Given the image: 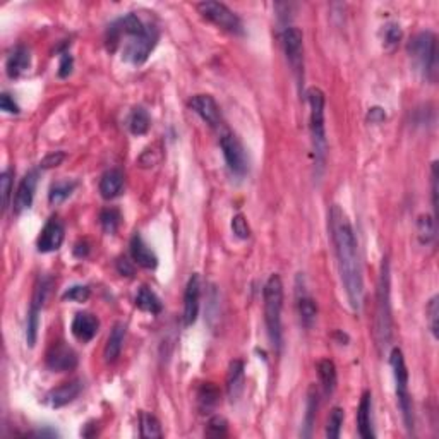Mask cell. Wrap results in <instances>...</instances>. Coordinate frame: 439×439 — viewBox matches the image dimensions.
I'll use <instances>...</instances> for the list:
<instances>
[{"label": "cell", "mask_w": 439, "mask_h": 439, "mask_svg": "<svg viewBox=\"0 0 439 439\" xmlns=\"http://www.w3.org/2000/svg\"><path fill=\"white\" fill-rule=\"evenodd\" d=\"M199 300H201V278L198 273L189 278L184 292V324L192 326L199 314Z\"/></svg>", "instance_id": "cell-14"}, {"label": "cell", "mask_w": 439, "mask_h": 439, "mask_svg": "<svg viewBox=\"0 0 439 439\" xmlns=\"http://www.w3.org/2000/svg\"><path fill=\"white\" fill-rule=\"evenodd\" d=\"M408 54L414 58L422 78L436 81L438 74V40L432 31H422L415 34L408 43Z\"/></svg>", "instance_id": "cell-6"}, {"label": "cell", "mask_w": 439, "mask_h": 439, "mask_svg": "<svg viewBox=\"0 0 439 439\" xmlns=\"http://www.w3.org/2000/svg\"><path fill=\"white\" fill-rule=\"evenodd\" d=\"M384 119H386V112H384L381 106H372V108H369V112H367V120H369L370 123H381Z\"/></svg>", "instance_id": "cell-47"}, {"label": "cell", "mask_w": 439, "mask_h": 439, "mask_svg": "<svg viewBox=\"0 0 439 439\" xmlns=\"http://www.w3.org/2000/svg\"><path fill=\"white\" fill-rule=\"evenodd\" d=\"M343 418H345V414H343V410L340 407H335L331 412H329L328 424H326V436H328L329 439L340 438Z\"/></svg>", "instance_id": "cell-34"}, {"label": "cell", "mask_w": 439, "mask_h": 439, "mask_svg": "<svg viewBox=\"0 0 439 439\" xmlns=\"http://www.w3.org/2000/svg\"><path fill=\"white\" fill-rule=\"evenodd\" d=\"M264 322H266L268 338L273 348L278 352L283 343V331H281V309H283V283L278 274H271L264 285Z\"/></svg>", "instance_id": "cell-3"}, {"label": "cell", "mask_w": 439, "mask_h": 439, "mask_svg": "<svg viewBox=\"0 0 439 439\" xmlns=\"http://www.w3.org/2000/svg\"><path fill=\"white\" fill-rule=\"evenodd\" d=\"M98 328H99L98 318L89 314V312H78V314L74 316V319H72V324H71L72 335L82 343L91 342V340L96 336V333H98Z\"/></svg>", "instance_id": "cell-18"}, {"label": "cell", "mask_w": 439, "mask_h": 439, "mask_svg": "<svg viewBox=\"0 0 439 439\" xmlns=\"http://www.w3.org/2000/svg\"><path fill=\"white\" fill-rule=\"evenodd\" d=\"M136 305L137 309H141V311L144 312H150V314H160L161 309H163L160 297H158L150 287H146V285H143V287L139 288V292H137Z\"/></svg>", "instance_id": "cell-27"}, {"label": "cell", "mask_w": 439, "mask_h": 439, "mask_svg": "<svg viewBox=\"0 0 439 439\" xmlns=\"http://www.w3.org/2000/svg\"><path fill=\"white\" fill-rule=\"evenodd\" d=\"M74 254L78 257H86L89 254V244L88 242H78L74 247Z\"/></svg>", "instance_id": "cell-48"}, {"label": "cell", "mask_w": 439, "mask_h": 439, "mask_svg": "<svg viewBox=\"0 0 439 439\" xmlns=\"http://www.w3.org/2000/svg\"><path fill=\"white\" fill-rule=\"evenodd\" d=\"M189 108L198 113L209 127L218 129L222 127V113H220L218 103L209 95H194L189 99Z\"/></svg>", "instance_id": "cell-12"}, {"label": "cell", "mask_w": 439, "mask_h": 439, "mask_svg": "<svg viewBox=\"0 0 439 439\" xmlns=\"http://www.w3.org/2000/svg\"><path fill=\"white\" fill-rule=\"evenodd\" d=\"M130 257L136 264H139L141 268H146V270H154L158 266V257L156 254L151 250V247L144 242L143 237L139 233H134V237L130 239Z\"/></svg>", "instance_id": "cell-20"}, {"label": "cell", "mask_w": 439, "mask_h": 439, "mask_svg": "<svg viewBox=\"0 0 439 439\" xmlns=\"http://www.w3.org/2000/svg\"><path fill=\"white\" fill-rule=\"evenodd\" d=\"M0 108L7 113H19V105L16 103V99L9 95V93H2L0 96Z\"/></svg>", "instance_id": "cell-43"}, {"label": "cell", "mask_w": 439, "mask_h": 439, "mask_svg": "<svg viewBox=\"0 0 439 439\" xmlns=\"http://www.w3.org/2000/svg\"><path fill=\"white\" fill-rule=\"evenodd\" d=\"M425 314H427V324H429V329H431L432 336L434 338H438V319H439V297L438 295H434V297L429 300L427 307H425Z\"/></svg>", "instance_id": "cell-35"}, {"label": "cell", "mask_w": 439, "mask_h": 439, "mask_svg": "<svg viewBox=\"0 0 439 439\" xmlns=\"http://www.w3.org/2000/svg\"><path fill=\"white\" fill-rule=\"evenodd\" d=\"M91 295V290L84 285H74V287L67 288V290L62 294V298L64 300H71V302H86Z\"/></svg>", "instance_id": "cell-38"}, {"label": "cell", "mask_w": 439, "mask_h": 439, "mask_svg": "<svg viewBox=\"0 0 439 439\" xmlns=\"http://www.w3.org/2000/svg\"><path fill=\"white\" fill-rule=\"evenodd\" d=\"M401 40V27L398 24L390 23L383 27V45L388 50H393Z\"/></svg>", "instance_id": "cell-36"}, {"label": "cell", "mask_w": 439, "mask_h": 439, "mask_svg": "<svg viewBox=\"0 0 439 439\" xmlns=\"http://www.w3.org/2000/svg\"><path fill=\"white\" fill-rule=\"evenodd\" d=\"M377 302H376V342L379 348L388 346L391 340V302H390V263L388 257L383 259L381 266L379 283H377Z\"/></svg>", "instance_id": "cell-5"}, {"label": "cell", "mask_w": 439, "mask_h": 439, "mask_svg": "<svg viewBox=\"0 0 439 439\" xmlns=\"http://www.w3.org/2000/svg\"><path fill=\"white\" fill-rule=\"evenodd\" d=\"M139 429H141V438L144 439H156L163 436L160 420H158L153 414H147V412H141Z\"/></svg>", "instance_id": "cell-30"}, {"label": "cell", "mask_w": 439, "mask_h": 439, "mask_svg": "<svg viewBox=\"0 0 439 439\" xmlns=\"http://www.w3.org/2000/svg\"><path fill=\"white\" fill-rule=\"evenodd\" d=\"M74 189H75V182H69V180L57 182V184L51 185L48 199H50L51 204H58V202L65 201V199L72 194Z\"/></svg>", "instance_id": "cell-33"}, {"label": "cell", "mask_w": 439, "mask_h": 439, "mask_svg": "<svg viewBox=\"0 0 439 439\" xmlns=\"http://www.w3.org/2000/svg\"><path fill=\"white\" fill-rule=\"evenodd\" d=\"M126 324L123 322H117L110 331L108 340H106L105 350H103V357H105L106 364H113L120 357L122 352L123 340H126Z\"/></svg>", "instance_id": "cell-24"}, {"label": "cell", "mask_w": 439, "mask_h": 439, "mask_svg": "<svg viewBox=\"0 0 439 439\" xmlns=\"http://www.w3.org/2000/svg\"><path fill=\"white\" fill-rule=\"evenodd\" d=\"M281 43H283L285 55H287L292 71L297 74L298 81H302V72H304V34L298 27L290 26L281 33Z\"/></svg>", "instance_id": "cell-10"}, {"label": "cell", "mask_w": 439, "mask_h": 439, "mask_svg": "<svg viewBox=\"0 0 439 439\" xmlns=\"http://www.w3.org/2000/svg\"><path fill=\"white\" fill-rule=\"evenodd\" d=\"M318 376L321 381V386L324 390L326 396L336 390V383H338V374H336V366L333 360L322 359L318 362Z\"/></svg>", "instance_id": "cell-26"}, {"label": "cell", "mask_w": 439, "mask_h": 439, "mask_svg": "<svg viewBox=\"0 0 439 439\" xmlns=\"http://www.w3.org/2000/svg\"><path fill=\"white\" fill-rule=\"evenodd\" d=\"M36 184L38 174L34 170L24 175L23 180L19 182L16 191V198H14V213H16V215H21L23 211L31 208L34 199V191H36Z\"/></svg>", "instance_id": "cell-17"}, {"label": "cell", "mask_w": 439, "mask_h": 439, "mask_svg": "<svg viewBox=\"0 0 439 439\" xmlns=\"http://www.w3.org/2000/svg\"><path fill=\"white\" fill-rule=\"evenodd\" d=\"M81 391H82V381L72 379L48 391L47 396H45V401H47V405H50L51 408H60V407H65V405H69L71 401H74L75 398L79 396Z\"/></svg>", "instance_id": "cell-16"}, {"label": "cell", "mask_w": 439, "mask_h": 439, "mask_svg": "<svg viewBox=\"0 0 439 439\" xmlns=\"http://www.w3.org/2000/svg\"><path fill=\"white\" fill-rule=\"evenodd\" d=\"M244 388V362L242 360H233L228 367L226 374V391H228L230 400H237L242 393Z\"/></svg>", "instance_id": "cell-25"}, {"label": "cell", "mask_w": 439, "mask_h": 439, "mask_svg": "<svg viewBox=\"0 0 439 439\" xmlns=\"http://www.w3.org/2000/svg\"><path fill=\"white\" fill-rule=\"evenodd\" d=\"M0 185H2V209L7 211L10 206V187H12V178H10V171L5 170L0 177Z\"/></svg>", "instance_id": "cell-40"}, {"label": "cell", "mask_w": 439, "mask_h": 439, "mask_svg": "<svg viewBox=\"0 0 439 439\" xmlns=\"http://www.w3.org/2000/svg\"><path fill=\"white\" fill-rule=\"evenodd\" d=\"M64 235L65 230L60 220L50 218L45 223L43 230L38 237V250L40 252H54V250L60 249L62 242H64Z\"/></svg>", "instance_id": "cell-15"}, {"label": "cell", "mask_w": 439, "mask_h": 439, "mask_svg": "<svg viewBox=\"0 0 439 439\" xmlns=\"http://www.w3.org/2000/svg\"><path fill=\"white\" fill-rule=\"evenodd\" d=\"M226 431H228V422L222 415H215L208 420L206 436H209V438H222V436H226Z\"/></svg>", "instance_id": "cell-37"}, {"label": "cell", "mask_w": 439, "mask_h": 439, "mask_svg": "<svg viewBox=\"0 0 439 439\" xmlns=\"http://www.w3.org/2000/svg\"><path fill=\"white\" fill-rule=\"evenodd\" d=\"M151 127V117L147 110L143 106H136L129 115V129L134 136H143L150 130Z\"/></svg>", "instance_id": "cell-28"}, {"label": "cell", "mask_w": 439, "mask_h": 439, "mask_svg": "<svg viewBox=\"0 0 439 439\" xmlns=\"http://www.w3.org/2000/svg\"><path fill=\"white\" fill-rule=\"evenodd\" d=\"M329 230H331L340 278H342L346 298L353 312H360L364 304V280L362 270H360L359 246H357L352 223L338 204L331 206L329 211Z\"/></svg>", "instance_id": "cell-1"}, {"label": "cell", "mask_w": 439, "mask_h": 439, "mask_svg": "<svg viewBox=\"0 0 439 439\" xmlns=\"http://www.w3.org/2000/svg\"><path fill=\"white\" fill-rule=\"evenodd\" d=\"M370 412H372V396H370V391H364L359 408H357V429H359V436L364 439L376 438Z\"/></svg>", "instance_id": "cell-19"}, {"label": "cell", "mask_w": 439, "mask_h": 439, "mask_svg": "<svg viewBox=\"0 0 439 439\" xmlns=\"http://www.w3.org/2000/svg\"><path fill=\"white\" fill-rule=\"evenodd\" d=\"M31 65V54L26 47L17 45L12 51L9 54L5 60V71L10 79H17L29 69Z\"/></svg>", "instance_id": "cell-21"}, {"label": "cell", "mask_w": 439, "mask_h": 439, "mask_svg": "<svg viewBox=\"0 0 439 439\" xmlns=\"http://www.w3.org/2000/svg\"><path fill=\"white\" fill-rule=\"evenodd\" d=\"M123 189V174L119 168H112V170L105 171L103 177L99 178V194L103 199L110 201L120 195Z\"/></svg>", "instance_id": "cell-23"}, {"label": "cell", "mask_w": 439, "mask_h": 439, "mask_svg": "<svg viewBox=\"0 0 439 439\" xmlns=\"http://www.w3.org/2000/svg\"><path fill=\"white\" fill-rule=\"evenodd\" d=\"M78 366V353L65 343H57L47 353V367L54 372H67Z\"/></svg>", "instance_id": "cell-13"}, {"label": "cell", "mask_w": 439, "mask_h": 439, "mask_svg": "<svg viewBox=\"0 0 439 439\" xmlns=\"http://www.w3.org/2000/svg\"><path fill=\"white\" fill-rule=\"evenodd\" d=\"M48 288H50V280H48V278H40V281H38L36 288H34L33 292V298H31L29 311H27V322H26V342L29 346H34V343H36L41 309H43Z\"/></svg>", "instance_id": "cell-11"}, {"label": "cell", "mask_w": 439, "mask_h": 439, "mask_svg": "<svg viewBox=\"0 0 439 439\" xmlns=\"http://www.w3.org/2000/svg\"><path fill=\"white\" fill-rule=\"evenodd\" d=\"M72 72V57L67 54V51H64V54L60 55V65H58V75L60 78H67L69 74Z\"/></svg>", "instance_id": "cell-45"}, {"label": "cell", "mask_w": 439, "mask_h": 439, "mask_svg": "<svg viewBox=\"0 0 439 439\" xmlns=\"http://www.w3.org/2000/svg\"><path fill=\"white\" fill-rule=\"evenodd\" d=\"M122 40L123 60L132 65H141L147 60L151 51L156 47L158 29L153 24L143 23L136 14H127L126 17L115 21L110 26L106 43L110 50H113Z\"/></svg>", "instance_id": "cell-2"}, {"label": "cell", "mask_w": 439, "mask_h": 439, "mask_svg": "<svg viewBox=\"0 0 439 439\" xmlns=\"http://www.w3.org/2000/svg\"><path fill=\"white\" fill-rule=\"evenodd\" d=\"M307 103L311 108L309 122H311V137H312V151H314V161L318 174H321L324 168L326 151H328V139H326V126H324V93L319 88H311L307 91Z\"/></svg>", "instance_id": "cell-4"}, {"label": "cell", "mask_w": 439, "mask_h": 439, "mask_svg": "<svg viewBox=\"0 0 439 439\" xmlns=\"http://www.w3.org/2000/svg\"><path fill=\"white\" fill-rule=\"evenodd\" d=\"M232 230L239 239L246 240L250 237V228H249V223H247L246 216L244 215H235L232 218Z\"/></svg>", "instance_id": "cell-39"}, {"label": "cell", "mask_w": 439, "mask_h": 439, "mask_svg": "<svg viewBox=\"0 0 439 439\" xmlns=\"http://www.w3.org/2000/svg\"><path fill=\"white\" fill-rule=\"evenodd\" d=\"M64 160H65L64 151H55V153L47 154V156H45L43 160L40 161V167L45 168V170H48V168L58 167V165H60Z\"/></svg>", "instance_id": "cell-42"}, {"label": "cell", "mask_w": 439, "mask_h": 439, "mask_svg": "<svg viewBox=\"0 0 439 439\" xmlns=\"http://www.w3.org/2000/svg\"><path fill=\"white\" fill-rule=\"evenodd\" d=\"M220 390L213 383H204L198 390V403L202 410H209L218 403Z\"/></svg>", "instance_id": "cell-31"}, {"label": "cell", "mask_w": 439, "mask_h": 439, "mask_svg": "<svg viewBox=\"0 0 439 439\" xmlns=\"http://www.w3.org/2000/svg\"><path fill=\"white\" fill-rule=\"evenodd\" d=\"M195 9L199 10V14H201L204 19H208L209 23L216 24V26L222 27V29L228 31V33H233V34L244 33V26L240 17L237 16L232 9H228L225 3L206 0V2L198 3Z\"/></svg>", "instance_id": "cell-8"}, {"label": "cell", "mask_w": 439, "mask_h": 439, "mask_svg": "<svg viewBox=\"0 0 439 439\" xmlns=\"http://www.w3.org/2000/svg\"><path fill=\"white\" fill-rule=\"evenodd\" d=\"M115 266H117V271H119L122 276H132L134 274V266H132V263L127 259V257H119L115 263Z\"/></svg>", "instance_id": "cell-46"}, {"label": "cell", "mask_w": 439, "mask_h": 439, "mask_svg": "<svg viewBox=\"0 0 439 439\" xmlns=\"http://www.w3.org/2000/svg\"><path fill=\"white\" fill-rule=\"evenodd\" d=\"M297 309L300 316V322L305 328H312L318 318V304L312 298V295L305 290L304 285H297Z\"/></svg>", "instance_id": "cell-22"}, {"label": "cell", "mask_w": 439, "mask_h": 439, "mask_svg": "<svg viewBox=\"0 0 439 439\" xmlns=\"http://www.w3.org/2000/svg\"><path fill=\"white\" fill-rule=\"evenodd\" d=\"M316 408H318V398L312 394H309V401H307V412H305V427H307V431L304 432V436H311V429H312V424H314V418H316Z\"/></svg>", "instance_id": "cell-41"}, {"label": "cell", "mask_w": 439, "mask_h": 439, "mask_svg": "<svg viewBox=\"0 0 439 439\" xmlns=\"http://www.w3.org/2000/svg\"><path fill=\"white\" fill-rule=\"evenodd\" d=\"M220 147H222L223 158H225L228 170L233 175H237V177H244L247 174V170H249V160H247L246 150H244L239 137L235 134L225 130L220 136Z\"/></svg>", "instance_id": "cell-9"}, {"label": "cell", "mask_w": 439, "mask_h": 439, "mask_svg": "<svg viewBox=\"0 0 439 439\" xmlns=\"http://www.w3.org/2000/svg\"><path fill=\"white\" fill-rule=\"evenodd\" d=\"M417 237L422 246H431L436 240V218L431 215H420L417 220Z\"/></svg>", "instance_id": "cell-29"}, {"label": "cell", "mask_w": 439, "mask_h": 439, "mask_svg": "<svg viewBox=\"0 0 439 439\" xmlns=\"http://www.w3.org/2000/svg\"><path fill=\"white\" fill-rule=\"evenodd\" d=\"M432 208H434V218H438V161L432 163Z\"/></svg>", "instance_id": "cell-44"}, {"label": "cell", "mask_w": 439, "mask_h": 439, "mask_svg": "<svg viewBox=\"0 0 439 439\" xmlns=\"http://www.w3.org/2000/svg\"><path fill=\"white\" fill-rule=\"evenodd\" d=\"M390 366L394 376V390H396L398 407L403 417L405 427L414 429V407H412L410 391H408V370L405 366V357L400 348H393L390 353Z\"/></svg>", "instance_id": "cell-7"}, {"label": "cell", "mask_w": 439, "mask_h": 439, "mask_svg": "<svg viewBox=\"0 0 439 439\" xmlns=\"http://www.w3.org/2000/svg\"><path fill=\"white\" fill-rule=\"evenodd\" d=\"M120 220H122V215L117 208H106L99 213V223L106 233H115L120 226Z\"/></svg>", "instance_id": "cell-32"}]
</instances>
